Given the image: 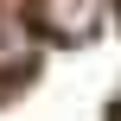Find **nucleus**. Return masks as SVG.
<instances>
[{"mask_svg":"<svg viewBox=\"0 0 121 121\" xmlns=\"http://www.w3.org/2000/svg\"><path fill=\"white\" fill-rule=\"evenodd\" d=\"M102 19H108V0H38V26H45L51 38H64V45L96 38Z\"/></svg>","mask_w":121,"mask_h":121,"instance_id":"nucleus-1","label":"nucleus"}]
</instances>
